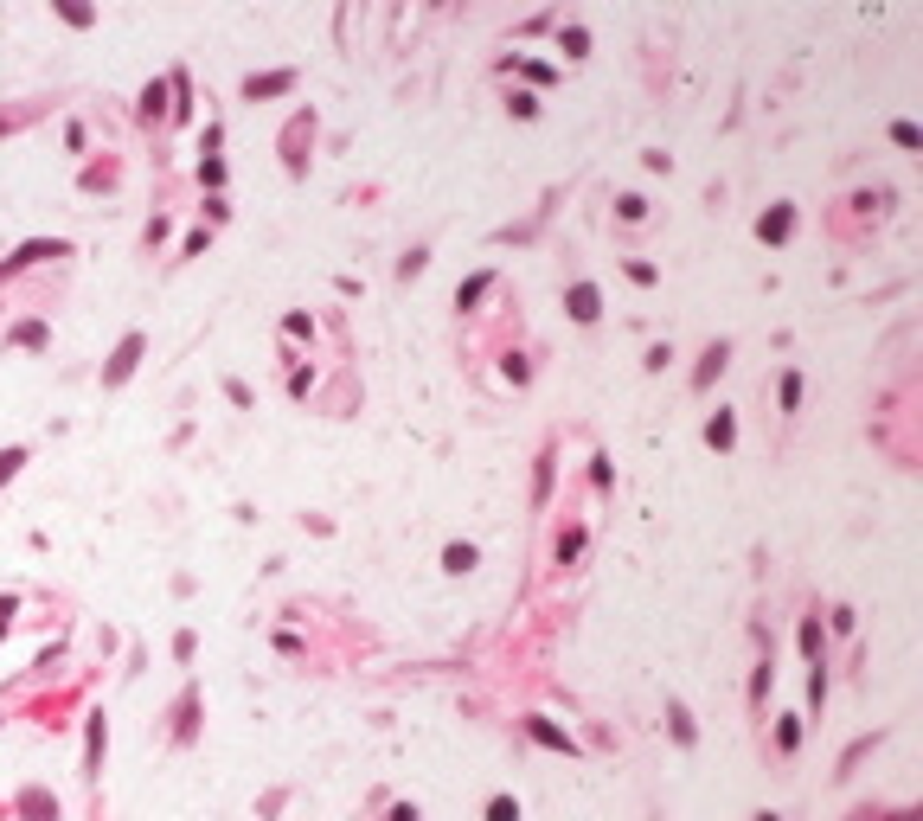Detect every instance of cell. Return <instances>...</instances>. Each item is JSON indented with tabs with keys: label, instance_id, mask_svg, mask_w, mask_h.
I'll list each match as a JSON object with an SVG mask.
<instances>
[{
	"label": "cell",
	"instance_id": "cell-1",
	"mask_svg": "<svg viewBox=\"0 0 923 821\" xmlns=\"http://www.w3.org/2000/svg\"><path fill=\"white\" fill-rule=\"evenodd\" d=\"M135 360H142V334H128V340L116 347V360H110V372H103V379H110V386H122V379L135 372Z\"/></svg>",
	"mask_w": 923,
	"mask_h": 821
},
{
	"label": "cell",
	"instance_id": "cell-2",
	"mask_svg": "<svg viewBox=\"0 0 923 821\" xmlns=\"http://www.w3.org/2000/svg\"><path fill=\"white\" fill-rule=\"evenodd\" d=\"M795 231V212L789 206H776V212H764V225H756V238H764V244H782V238H789Z\"/></svg>",
	"mask_w": 923,
	"mask_h": 821
},
{
	"label": "cell",
	"instance_id": "cell-3",
	"mask_svg": "<svg viewBox=\"0 0 923 821\" xmlns=\"http://www.w3.org/2000/svg\"><path fill=\"white\" fill-rule=\"evenodd\" d=\"M596 315H603V295H596L590 283H578L571 289V321H596Z\"/></svg>",
	"mask_w": 923,
	"mask_h": 821
},
{
	"label": "cell",
	"instance_id": "cell-4",
	"mask_svg": "<svg viewBox=\"0 0 923 821\" xmlns=\"http://www.w3.org/2000/svg\"><path fill=\"white\" fill-rule=\"evenodd\" d=\"M289 84H295L289 71H269V77H251V84H244V97H283Z\"/></svg>",
	"mask_w": 923,
	"mask_h": 821
},
{
	"label": "cell",
	"instance_id": "cell-5",
	"mask_svg": "<svg viewBox=\"0 0 923 821\" xmlns=\"http://www.w3.org/2000/svg\"><path fill=\"white\" fill-rule=\"evenodd\" d=\"M526 731L539 738V745H552V751H578V745H571V738H564V731H558L552 719H526Z\"/></svg>",
	"mask_w": 923,
	"mask_h": 821
},
{
	"label": "cell",
	"instance_id": "cell-6",
	"mask_svg": "<svg viewBox=\"0 0 923 821\" xmlns=\"http://www.w3.org/2000/svg\"><path fill=\"white\" fill-rule=\"evenodd\" d=\"M731 436H738V424H731L725 410H718V418L705 424V443H712V450H731Z\"/></svg>",
	"mask_w": 923,
	"mask_h": 821
},
{
	"label": "cell",
	"instance_id": "cell-7",
	"mask_svg": "<svg viewBox=\"0 0 923 821\" xmlns=\"http://www.w3.org/2000/svg\"><path fill=\"white\" fill-rule=\"evenodd\" d=\"M718 372H725V347H712V353H705V366L693 372V386L705 392V386H712V379H718Z\"/></svg>",
	"mask_w": 923,
	"mask_h": 821
},
{
	"label": "cell",
	"instance_id": "cell-8",
	"mask_svg": "<svg viewBox=\"0 0 923 821\" xmlns=\"http://www.w3.org/2000/svg\"><path fill=\"white\" fill-rule=\"evenodd\" d=\"M802 648H808V661H814V668H821V622H814V616L802 622Z\"/></svg>",
	"mask_w": 923,
	"mask_h": 821
},
{
	"label": "cell",
	"instance_id": "cell-9",
	"mask_svg": "<svg viewBox=\"0 0 923 821\" xmlns=\"http://www.w3.org/2000/svg\"><path fill=\"white\" fill-rule=\"evenodd\" d=\"M443 565H449V571H469V565H475V545H449Z\"/></svg>",
	"mask_w": 923,
	"mask_h": 821
},
{
	"label": "cell",
	"instance_id": "cell-10",
	"mask_svg": "<svg viewBox=\"0 0 923 821\" xmlns=\"http://www.w3.org/2000/svg\"><path fill=\"white\" fill-rule=\"evenodd\" d=\"M558 45H564V51H571V59H584V51H590V33H584V26H571V33H564Z\"/></svg>",
	"mask_w": 923,
	"mask_h": 821
},
{
	"label": "cell",
	"instance_id": "cell-11",
	"mask_svg": "<svg viewBox=\"0 0 923 821\" xmlns=\"http://www.w3.org/2000/svg\"><path fill=\"white\" fill-rule=\"evenodd\" d=\"M487 821H520V802H507V796H494V802H487Z\"/></svg>",
	"mask_w": 923,
	"mask_h": 821
},
{
	"label": "cell",
	"instance_id": "cell-12",
	"mask_svg": "<svg viewBox=\"0 0 923 821\" xmlns=\"http://www.w3.org/2000/svg\"><path fill=\"white\" fill-rule=\"evenodd\" d=\"M487 283H494V277H469V283H462V309H469V302H481V295H487Z\"/></svg>",
	"mask_w": 923,
	"mask_h": 821
},
{
	"label": "cell",
	"instance_id": "cell-13",
	"mask_svg": "<svg viewBox=\"0 0 923 821\" xmlns=\"http://www.w3.org/2000/svg\"><path fill=\"white\" fill-rule=\"evenodd\" d=\"M58 13H65L71 26H90V7H84V0H58Z\"/></svg>",
	"mask_w": 923,
	"mask_h": 821
},
{
	"label": "cell",
	"instance_id": "cell-14",
	"mask_svg": "<svg viewBox=\"0 0 923 821\" xmlns=\"http://www.w3.org/2000/svg\"><path fill=\"white\" fill-rule=\"evenodd\" d=\"M795 404H802V379L789 372V379H782V410H795Z\"/></svg>",
	"mask_w": 923,
	"mask_h": 821
},
{
	"label": "cell",
	"instance_id": "cell-15",
	"mask_svg": "<svg viewBox=\"0 0 923 821\" xmlns=\"http://www.w3.org/2000/svg\"><path fill=\"white\" fill-rule=\"evenodd\" d=\"M667 719H673V738H680V745H693V719L680 713V706H673V713H667Z\"/></svg>",
	"mask_w": 923,
	"mask_h": 821
},
{
	"label": "cell",
	"instance_id": "cell-16",
	"mask_svg": "<svg viewBox=\"0 0 923 821\" xmlns=\"http://www.w3.org/2000/svg\"><path fill=\"white\" fill-rule=\"evenodd\" d=\"M891 142H898V148H917L923 135H917V122H898V129H891Z\"/></svg>",
	"mask_w": 923,
	"mask_h": 821
},
{
	"label": "cell",
	"instance_id": "cell-17",
	"mask_svg": "<svg viewBox=\"0 0 923 821\" xmlns=\"http://www.w3.org/2000/svg\"><path fill=\"white\" fill-rule=\"evenodd\" d=\"M19 462H26V456H19V450H7V456H0V481H7V475H13V469H19Z\"/></svg>",
	"mask_w": 923,
	"mask_h": 821
},
{
	"label": "cell",
	"instance_id": "cell-18",
	"mask_svg": "<svg viewBox=\"0 0 923 821\" xmlns=\"http://www.w3.org/2000/svg\"><path fill=\"white\" fill-rule=\"evenodd\" d=\"M756 821H776V815H756Z\"/></svg>",
	"mask_w": 923,
	"mask_h": 821
},
{
	"label": "cell",
	"instance_id": "cell-19",
	"mask_svg": "<svg viewBox=\"0 0 923 821\" xmlns=\"http://www.w3.org/2000/svg\"><path fill=\"white\" fill-rule=\"evenodd\" d=\"M0 129H7V122H0Z\"/></svg>",
	"mask_w": 923,
	"mask_h": 821
}]
</instances>
